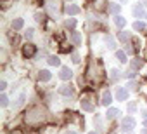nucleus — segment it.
<instances>
[{"label":"nucleus","mask_w":147,"mask_h":134,"mask_svg":"<svg viewBox=\"0 0 147 134\" xmlns=\"http://www.w3.org/2000/svg\"><path fill=\"white\" fill-rule=\"evenodd\" d=\"M57 2H55V0H50V2H49V11H50V14L52 16H55L57 14Z\"/></svg>","instance_id":"obj_17"},{"label":"nucleus","mask_w":147,"mask_h":134,"mask_svg":"<svg viewBox=\"0 0 147 134\" xmlns=\"http://www.w3.org/2000/svg\"><path fill=\"white\" fill-rule=\"evenodd\" d=\"M142 66H144V61H142V59H133V61H131V68H133V70H140Z\"/></svg>","instance_id":"obj_21"},{"label":"nucleus","mask_w":147,"mask_h":134,"mask_svg":"<svg viewBox=\"0 0 147 134\" xmlns=\"http://www.w3.org/2000/svg\"><path fill=\"white\" fill-rule=\"evenodd\" d=\"M133 30H135V31H144V30H145V23L135 21V23H133Z\"/></svg>","instance_id":"obj_23"},{"label":"nucleus","mask_w":147,"mask_h":134,"mask_svg":"<svg viewBox=\"0 0 147 134\" xmlns=\"http://www.w3.org/2000/svg\"><path fill=\"white\" fill-rule=\"evenodd\" d=\"M23 26H24V21H23V18H16V19L12 21V30H16V31H18V30H21Z\"/></svg>","instance_id":"obj_12"},{"label":"nucleus","mask_w":147,"mask_h":134,"mask_svg":"<svg viewBox=\"0 0 147 134\" xmlns=\"http://www.w3.org/2000/svg\"><path fill=\"white\" fill-rule=\"evenodd\" d=\"M42 19H43V16H42V12H36V14H35V21H38V23H40Z\"/></svg>","instance_id":"obj_32"},{"label":"nucleus","mask_w":147,"mask_h":134,"mask_svg":"<svg viewBox=\"0 0 147 134\" xmlns=\"http://www.w3.org/2000/svg\"><path fill=\"white\" fill-rule=\"evenodd\" d=\"M47 61H49V64H50V66H59V64H61V59H59L57 56H49V59H47Z\"/></svg>","instance_id":"obj_20"},{"label":"nucleus","mask_w":147,"mask_h":134,"mask_svg":"<svg viewBox=\"0 0 147 134\" xmlns=\"http://www.w3.org/2000/svg\"><path fill=\"white\" fill-rule=\"evenodd\" d=\"M111 80H113V82L119 80V72H118L116 68H113V70H111Z\"/></svg>","instance_id":"obj_25"},{"label":"nucleus","mask_w":147,"mask_h":134,"mask_svg":"<svg viewBox=\"0 0 147 134\" xmlns=\"http://www.w3.org/2000/svg\"><path fill=\"white\" fill-rule=\"evenodd\" d=\"M0 89H2V91H5V89H7V84H5V80H2V82H0Z\"/></svg>","instance_id":"obj_33"},{"label":"nucleus","mask_w":147,"mask_h":134,"mask_svg":"<svg viewBox=\"0 0 147 134\" xmlns=\"http://www.w3.org/2000/svg\"><path fill=\"white\" fill-rule=\"evenodd\" d=\"M71 42L75 44V45H80V44H82V35H80V31H73V33H71Z\"/></svg>","instance_id":"obj_11"},{"label":"nucleus","mask_w":147,"mask_h":134,"mask_svg":"<svg viewBox=\"0 0 147 134\" xmlns=\"http://www.w3.org/2000/svg\"><path fill=\"white\" fill-rule=\"evenodd\" d=\"M140 134H147V129H142V131H140Z\"/></svg>","instance_id":"obj_36"},{"label":"nucleus","mask_w":147,"mask_h":134,"mask_svg":"<svg viewBox=\"0 0 147 134\" xmlns=\"http://www.w3.org/2000/svg\"><path fill=\"white\" fill-rule=\"evenodd\" d=\"M128 134H131V132H128Z\"/></svg>","instance_id":"obj_39"},{"label":"nucleus","mask_w":147,"mask_h":134,"mask_svg":"<svg viewBox=\"0 0 147 134\" xmlns=\"http://www.w3.org/2000/svg\"><path fill=\"white\" fill-rule=\"evenodd\" d=\"M121 127H123V132H125V131L130 132V131L135 127V118H133V117H125L123 122H121Z\"/></svg>","instance_id":"obj_2"},{"label":"nucleus","mask_w":147,"mask_h":134,"mask_svg":"<svg viewBox=\"0 0 147 134\" xmlns=\"http://www.w3.org/2000/svg\"><path fill=\"white\" fill-rule=\"evenodd\" d=\"M75 25H76V21L73 19V18H69V19L64 21V26H66V28H75Z\"/></svg>","instance_id":"obj_26"},{"label":"nucleus","mask_w":147,"mask_h":134,"mask_svg":"<svg viewBox=\"0 0 147 134\" xmlns=\"http://www.w3.org/2000/svg\"><path fill=\"white\" fill-rule=\"evenodd\" d=\"M119 9H121L119 4H111V5H109V11H111V14H114V16L119 14Z\"/></svg>","instance_id":"obj_22"},{"label":"nucleus","mask_w":147,"mask_h":134,"mask_svg":"<svg viewBox=\"0 0 147 134\" xmlns=\"http://www.w3.org/2000/svg\"><path fill=\"white\" fill-rule=\"evenodd\" d=\"M45 115H47L45 110H42L40 106H35L26 113V122L28 124H40V122L45 120Z\"/></svg>","instance_id":"obj_1"},{"label":"nucleus","mask_w":147,"mask_h":134,"mask_svg":"<svg viewBox=\"0 0 147 134\" xmlns=\"http://www.w3.org/2000/svg\"><path fill=\"white\" fill-rule=\"evenodd\" d=\"M133 75H135V70H133V68H130V70L125 73V77H128V79H133Z\"/></svg>","instance_id":"obj_30"},{"label":"nucleus","mask_w":147,"mask_h":134,"mask_svg":"<svg viewBox=\"0 0 147 134\" xmlns=\"http://www.w3.org/2000/svg\"><path fill=\"white\" fill-rule=\"evenodd\" d=\"M67 134H76V132H75V131H69V132H67Z\"/></svg>","instance_id":"obj_37"},{"label":"nucleus","mask_w":147,"mask_h":134,"mask_svg":"<svg viewBox=\"0 0 147 134\" xmlns=\"http://www.w3.org/2000/svg\"><path fill=\"white\" fill-rule=\"evenodd\" d=\"M116 59L119 61V63H126L128 59H126V52L125 51H116Z\"/></svg>","instance_id":"obj_18"},{"label":"nucleus","mask_w":147,"mask_h":134,"mask_svg":"<svg viewBox=\"0 0 147 134\" xmlns=\"http://www.w3.org/2000/svg\"><path fill=\"white\" fill-rule=\"evenodd\" d=\"M7 105H9V98H7L5 94H2V96H0V106H4V108H5Z\"/></svg>","instance_id":"obj_27"},{"label":"nucleus","mask_w":147,"mask_h":134,"mask_svg":"<svg viewBox=\"0 0 147 134\" xmlns=\"http://www.w3.org/2000/svg\"><path fill=\"white\" fill-rule=\"evenodd\" d=\"M38 79H40V82H49V80L52 79V73H50L49 70H40Z\"/></svg>","instance_id":"obj_7"},{"label":"nucleus","mask_w":147,"mask_h":134,"mask_svg":"<svg viewBox=\"0 0 147 134\" xmlns=\"http://www.w3.org/2000/svg\"><path fill=\"white\" fill-rule=\"evenodd\" d=\"M88 134H99V132H88Z\"/></svg>","instance_id":"obj_38"},{"label":"nucleus","mask_w":147,"mask_h":134,"mask_svg":"<svg viewBox=\"0 0 147 134\" xmlns=\"http://www.w3.org/2000/svg\"><path fill=\"white\" fill-rule=\"evenodd\" d=\"M125 49H126V52H128V54H131V52H133V49H131L128 44H125Z\"/></svg>","instance_id":"obj_34"},{"label":"nucleus","mask_w":147,"mask_h":134,"mask_svg":"<svg viewBox=\"0 0 147 134\" xmlns=\"http://www.w3.org/2000/svg\"><path fill=\"white\" fill-rule=\"evenodd\" d=\"M59 94H61V96H66V98H69V96H73V94H75V87H73L71 84L61 85V87H59Z\"/></svg>","instance_id":"obj_3"},{"label":"nucleus","mask_w":147,"mask_h":134,"mask_svg":"<svg viewBox=\"0 0 147 134\" xmlns=\"http://www.w3.org/2000/svg\"><path fill=\"white\" fill-rule=\"evenodd\" d=\"M106 44H107V49H111V51L116 49V40L113 37H106Z\"/></svg>","instance_id":"obj_19"},{"label":"nucleus","mask_w":147,"mask_h":134,"mask_svg":"<svg viewBox=\"0 0 147 134\" xmlns=\"http://www.w3.org/2000/svg\"><path fill=\"white\" fill-rule=\"evenodd\" d=\"M116 98H118V101H126L128 99V89H125V87H119L118 91H116Z\"/></svg>","instance_id":"obj_4"},{"label":"nucleus","mask_w":147,"mask_h":134,"mask_svg":"<svg viewBox=\"0 0 147 134\" xmlns=\"http://www.w3.org/2000/svg\"><path fill=\"white\" fill-rule=\"evenodd\" d=\"M73 63H80V54H78V52L73 54Z\"/></svg>","instance_id":"obj_31"},{"label":"nucleus","mask_w":147,"mask_h":134,"mask_svg":"<svg viewBox=\"0 0 147 134\" xmlns=\"http://www.w3.org/2000/svg\"><path fill=\"white\" fill-rule=\"evenodd\" d=\"M135 110H137V103H128V111L133 113Z\"/></svg>","instance_id":"obj_29"},{"label":"nucleus","mask_w":147,"mask_h":134,"mask_svg":"<svg viewBox=\"0 0 147 134\" xmlns=\"http://www.w3.org/2000/svg\"><path fill=\"white\" fill-rule=\"evenodd\" d=\"M11 134H23V132H21V131H18V129H16V131H12V132H11Z\"/></svg>","instance_id":"obj_35"},{"label":"nucleus","mask_w":147,"mask_h":134,"mask_svg":"<svg viewBox=\"0 0 147 134\" xmlns=\"http://www.w3.org/2000/svg\"><path fill=\"white\" fill-rule=\"evenodd\" d=\"M111 101H113L111 91H104V92H102V101H100V103H102L104 106H109V105H111Z\"/></svg>","instance_id":"obj_8"},{"label":"nucleus","mask_w":147,"mask_h":134,"mask_svg":"<svg viewBox=\"0 0 147 134\" xmlns=\"http://www.w3.org/2000/svg\"><path fill=\"white\" fill-rule=\"evenodd\" d=\"M114 23H116V26L118 28H125V25H126V19L123 18V16H114Z\"/></svg>","instance_id":"obj_15"},{"label":"nucleus","mask_w":147,"mask_h":134,"mask_svg":"<svg viewBox=\"0 0 147 134\" xmlns=\"http://www.w3.org/2000/svg\"><path fill=\"white\" fill-rule=\"evenodd\" d=\"M118 37H119V40H121V42H128V40L131 38V35H130L128 31H119V35H118Z\"/></svg>","instance_id":"obj_24"},{"label":"nucleus","mask_w":147,"mask_h":134,"mask_svg":"<svg viewBox=\"0 0 147 134\" xmlns=\"http://www.w3.org/2000/svg\"><path fill=\"white\" fill-rule=\"evenodd\" d=\"M33 35H35V30H33V28H28V30L24 31V37H26V40L33 38Z\"/></svg>","instance_id":"obj_28"},{"label":"nucleus","mask_w":147,"mask_h":134,"mask_svg":"<svg viewBox=\"0 0 147 134\" xmlns=\"http://www.w3.org/2000/svg\"><path fill=\"white\" fill-rule=\"evenodd\" d=\"M24 101H26V94H24V92H21V94L18 96L16 103H14V108H21V106L24 105Z\"/></svg>","instance_id":"obj_13"},{"label":"nucleus","mask_w":147,"mask_h":134,"mask_svg":"<svg viewBox=\"0 0 147 134\" xmlns=\"http://www.w3.org/2000/svg\"><path fill=\"white\" fill-rule=\"evenodd\" d=\"M133 16H135V18H144V16H145V11H144V7L137 4V5L133 7Z\"/></svg>","instance_id":"obj_10"},{"label":"nucleus","mask_w":147,"mask_h":134,"mask_svg":"<svg viewBox=\"0 0 147 134\" xmlns=\"http://www.w3.org/2000/svg\"><path fill=\"white\" fill-rule=\"evenodd\" d=\"M59 77H61L62 80H69V79L73 77V72L67 68V66H62V68H61V73H59Z\"/></svg>","instance_id":"obj_6"},{"label":"nucleus","mask_w":147,"mask_h":134,"mask_svg":"<svg viewBox=\"0 0 147 134\" xmlns=\"http://www.w3.org/2000/svg\"><path fill=\"white\" fill-rule=\"evenodd\" d=\"M66 12H67L69 16H76V14L80 12V7H78V5H67V7H66Z\"/></svg>","instance_id":"obj_14"},{"label":"nucleus","mask_w":147,"mask_h":134,"mask_svg":"<svg viewBox=\"0 0 147 134\" xmlns=\"http://www.w3.org/2000/svg\"><path fill=\"white\" fill-rule=\"evenodd\" d=\"M82 108L85 111H94V105L90 103V99H82Z\"/></svg>","instance_id":"obj_16"},{"label":"nucleus","mask_w":147,"mask_h":134,"mask_svg":"<svg viewBox=\"0 0 147 134\" xmlns=\"http://www.w3.org/2000/svg\"><path fill=\"white\" fill-rule=\"evenodd\" d=\"M35 51H36V49H35L33 44H26V45L23 47V56H24V57H30V56L35 54Z\"/></svg>","instance_id":"obj_5"},{"label":"nucleus","mask_w":147,"mask_h":134,"mask_svg":"<svg viewBox=\"0 0 147 134\" xmlns=\"http://www.w3.org/2000/svg\"><path fill=\"white\" fill-rule=\"evenodd\" d=\"M118 115H119V110L118 108H109L107 113H106V118L107 120H114V118H118Z\"/></svg>","instance_id":"obj_9"}]
</instances>
